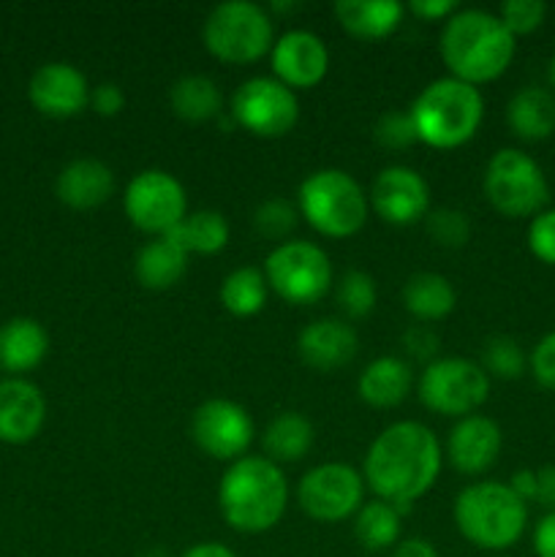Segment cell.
I'll use <instances>...</instances> for the list:
<instances>
[{
  "label": "cell",
  "instance_id": "30bf717a",
  "mask_svg": "<svg viewBox=\"0 0 555 557\" xmlns=\"http://www.w3.org/2000/svg\"><path fill=\"white\" fill-rule=\"evenodd\" d=\"M417 392L422 406L433 413L462 419L488 403L490 375L473 359L441 357L424 364Z\"/></svg>",
  "mask_w": 555,
  "mask_h": 557
},
{
  "label": "cell",
  "instance_id": "52a82bcc",
  "mask_svg": "<svg viewBox=\"0 0 555 557\" xmlns=\"http://www.w3.org/2000/svg\"><path fill=\"white\" fill-rule=\"evenodd\" d=\"M201 41L221 63L248 65L270 54L275 44V25L270 11L254 0H223L207 14Z\"/></svg>",
  "mask_w": 555,
  "mask_h": 557
},
{
  "label": "cell",
  "instance_id": "484cf974",
  "mask_svg": "<svg viewBox=\"0 0 555 557\" xmlns=\"http://www.w3.org/2000/svg\"><path fill=\"white\" fill-rule=\"evenodd\" d=\"M49 351V335L36 319H11L0 326V368L5 373H27L38 368Z\"/></svg>",
  "mask_w": 555,
  "mask_h": 557
},
{
  "label": "cell",
  "instance_id": "ffe728a7",
  "mask_svg": "<svg viewBox=\"0 0 555 557\" xmlns=\"http://www.w3.org/2000/svg\"><path fill=\"white\" fill-rule=\"evenodd\" d=\"M47 419L41 389L25 379L0 381V441L22 446L36 438Z\"/></svg>",
  "mask_w": 555,
  "mask_h": 557
},
{
  "label": "cell",
  "instance_id": "74e56055",
  "mask_svg": "<svg viewBox=\"0 0 555 557\" xmlns=\"http://www.w3.org/2000/svg\"><path fill=\"white\" fill-rule=\"evenodd\" d=\"M495 14L501 16L506 30L517 38L542 27L544 16H547V5L542 0H506V3L498 5Z\"/></svg>",
  "mask_w": 555,
  "mask_h": 557
},
{
  "label": "cell",
  "instance_id": "44dd1931",
  "mask_svg": "<svg viewBox=\"0 0 555 557\" xmlns=\"http://www.w3.org/2000/svg\"><path fill=\"white\" fill-rule=\"evenodd\" d=\"M54 194L71 210H96L114 194V172L98 158H74L60 169Z\"/></svg>",
  "mask_w": 555,
  "mask_h": 557
},
{
  "label": "cell",
  "instance_id": "bcb514c9",
  "mask_svg": "<svg viewBox=\"0 0 555 557\" xmlns=\"http://www.w3.org/2000/svg\"><path fill=\"white\" fill-rule=\"evenodd\" d=\"M390 557H439V549H435L428 539L408 536L397 542V547L392 549Z\"/></svg>",
  "mask_w": 555,
  "mask_h": 557
},
{
  "label": "cell",
  "instance_id": "1f68e13d",
  "mask_svg": "<svg viewBox=\"0 0 555 557\" xmlns=\"http://www.w3.org/2000/svg\"><path fill=\"white\" fill-rule=\"evenodd\" d=\"M270 299V286H267L264 272L256 267H237L221 281V305L226 313L237 319H250L261 313Z\"/></svg>",
  "mask_w": 555,
  "mask_h": 557
},
{
  "label": "cell",
  "instance_id": "b9f144b4",
  "mask_svg": "<svg viewBox=\"0 0 555 557\" xmlns=\"http://www.w3.org/2000/svg\"><path fill=\"white\" fill-rule=\"evenodd\" d=\"M90 107L92 112L101 114V117H114V114L123 112L125 107V92L118 82H101L90 90Z\"/></svg>",
  "mask_w": 555,
  "mask_h": 557
},
{
  "label": "cell",
  "instance_id": "7c38bea8",
  "mask_svg": "<svg viewBox=\"0 0 555 557\" xmlns=\"http://www.w3.org/2000/svg\"><path fill=\"white\" fill-rule=\"evenodd\" d=\"M234 125L261 139L286 136L299 120L297 92L275 76H250L234 90L229 103Z\"/></svg>",
  "mask_w": 555,
  "mask_h": 557
},
{
  "label": "cell",
  "instance_id": "7402d4cb",
  "mask_svg": "<svg viewBox=\"0 0 555 557\" xmlns=\"http://www.w3.org/2000/svg\"><path fill=\"white\" fill-rule=\"evenodd\" d=\"M332 11L343 30L362 41L392 36L406 16V5L397 0H337Z\"/></svg>",
  "mask_w": 555,
  "mask_h": 557
},
{
  "label": "cell",
  "instance_id": "d6986e66",
  "mask_svg": "<svg viewBox=\"0 0 555 557\" xmlns=\"http://www.w3.org/2000/svg\"><path fill=\"white\" fill-rule=\"evenodd\" d=\"M357 351V332L343 319H316L297 335L299 359L319 373H335L346 368Z\"/></svg>",
  "mask_w": 555,
  "mask_h": 557
},
{
  "label": "cell",
  "instance_id": "681fc988",
  "mask_svg": "<svg viewBox=\"0 0 555 557\" xmlns=\"http://www.w3.org/2000/svg\"><path fill=\"white\" fill-rule=\"evenodd\" d=\"M270 9L278 11V14H283V11L299 9V3H288V0H275V3H270Z\"/></svg>",
  "mask_w": 555,
  "mask_h": 557
},
{
  "label": "cell",
  "instance_id": "e575fe53",
  "mask_svg": "<svg viewBox=\"0 0 555 557\" xmlns=\"http://www.w3.org/2000/svg\"><path fill=\"white\" fill-rule=\"evenodd\" d=\"M297 223H299L297 205L283 199V196L264 199L254 210V228L261 234V237L275 239V243H286V237L297 228Z\"/></svg>",
  "mask_w": 555,
  "mask_h": 557
},
{
  "label": "cell",
  "instance_id": "5bb4252c",
  "mask_svg": "<svg viewBox=\"0 0 555 557\" xmlns=\"http://www.w3.org/2000/svg\"><path fill=\"white\" fill-rule=\"evenodd\" d=\"M254 419L239 403L226 397L205 400L190 417V438L205 451L221 462H234L248 455L254 444Z\"/></svg>",
  "mask_w": 555,
  "mask_h": 557
},
{
  "label": "cell",
  "instance_id": "d6a6232c",
  "mask_svg": "<svg viewBox=\"0 0 555 557\" xmlns=\"http://www.w3.org/2000/svg\"><path fill=\"white\" fill-rule=\"evenodd\" d=\"M335 302L348 319H365L375 310L379 302V288L370 272L348 270L343 272L341 281L335 283Z\"/></svg>",
  "mask_w": 555,
  "mask_h": 557
},
{
  "label": "cell",
  "instance_id": "e0dca14e",
  "mask_svg": "<svg viewBox=\"0 0 555 557\" xmlns=\"http://www.w3.org/2000/svg\"><path fill=\"white\" fill-rule=\"evenodd\" d=\"M90 82L76 65L65 60H52L44 63L36 74L30 76L27 96L30 103L47 117H74L82 109L90 107Z\"/></svg>",
  "mask_w": 555,
  "mask_h": 557
},
{
  "label": "cell",
  "instance_id": "8d00e7d4",
  "mask_svg": "<svg viewBox=\"0 0 555 557\" xmlns=\"http://www.w3.org/2000/svg\"><path fill=\"white\" fill-rule=\"evenodd\" d=\"M373 136L386 150H406L414 141H419L408 109H390V112L381 114L373 125Z\"/></svg>",
  "mask_w": 555,
  "mask_h": 557
},
{
  "label": "cell",
  "instance_id": "f35d334b",
  "mask_svg": "<svg viewBox=\"0 0 555 557\" xmlns=\"http://www.w3.org/2000/svg\"><path fill=\"white\" fill-rule=\"evenodd\" d=\"M528 250L542 264H555V207H547L528 223Z\"/></svg>",
  "mask_w": 555,
  "mask_h": 557
},
{
  "label": "cell",
  "instance_id": "d590c367",
  "mask_svg": "<svg viewBox=\"0 0 555 557\" xmlns=\"http://www.w3.org/2000/svg\"><path fill=\"white\" fill-rule=\"evenodd\" d=\"M424 228L430 239L441 248H462L471 239V221L457 207H435L424 215Z\"/></svg>",
  "mask_w": 555,
  "mask_h": 557
},
{
  "label": "cell",
  "instance_id": "277c9868",
  "mask_svg": "<svg viewBox=\"0 0 555 557\" xmlns=\"http://www.w3.org/2000/svg\"><path fill=\"white\" fill-rule=\"evenodd\" d=\"M417 139L435 150H455L477 136L484 120V98L479 87L455 76L428 82L408 107Z\"/></svg>",
  "mask_w": 555,
  "mask_h": 557
},
{
  "label": "cell",
  "instance_id": "f546056e",
  "mask_svg": "<svg viewBox=\"0 0 555 557\" xmlns=\"http://www.w3.org/2000/svg\"><path fill=\"white\" fill-rule=\"evenodd\" d=\"M229 221L223 212L218 210H196L190 215L183 218V223L172 228L163 237H172L185 253H199V256H212L221 253L229 245Z\"/></svg>",
  "mask_w": 555,
  "mask_h": 557
},
{
  "label": "cell",
  "instance_id": "60d3db41",
  "mask_svg": "<svg viewBox=\"0 0 555 557\" xmlns=\"http://www.w3.org/2000/svg\"><path fill=\"white\" fill-rule=\"evenodd\" d=\"M403 348L414 359L433 362L435 354H439V335L430 326H411V330L403 332Z\"/></svg>",
  "mask_w": 555,
  "mask_h": 557
},
{
  "label": "cell",
  "instance_id": "4316f807",
  "mask_svg": "<svg viewBox=\"0 0 555 557\" xmlns=\"http://www.w3.org/2000/svg\"><path fill=\"white\" fill-rule=\"evenodd\" d=\"M403 308L417 321H441L455 310L457 292L441 272H417L403 283Z\"/></svg>",
  "mask_w": 555,
  "mask_h": 557
},
{
  "label": "cell",
  "instance_id": "f1b7e54d",
  "mask_svg": "<svg viewBox=\"0 0 555 557\" xmlns=\"http://www.w3.org/2000/svg\"><path fill=\"white\" fill-rule=\"evenodd\" d=\"M169 107L180 120L207 123L223 114V92L212 76L185 74L169 87Z\"/></svg>",
  "mask_w": 555,
  "mask_h": 557
},
{
  "label": "cell",
  "instance_id": "cb8c5ba5",
  "mask_svg": "<svg viewBox=\"0 0 555 557\" xmlns=\"http://www.w3.org/2000/svg\"><path fill=\"white\" fill-rule=\"evenodd\" d=\"M190 256L172 237H152L134 259V275L150 292H166L177 286L188 272Z\"/></svg>",
  "mask_w": 555,
  "mask_h": 557
},
{
  "label": "cell",
  "instance_id": "83f0119b",
  "mask_svg": "<svg viewBox=\"0 0 555 557\" xmlns=\"http://www.w3.org/2000/svg\"><path fill=\"white\" fill-rule=\"evenodd\" d=\"M316 430L305 413L283 411L272 419L261 433V446L264 457L272 462H299L310 449H313Z\"/></svg>",
  "mask_w": 555,
  "mask_h": 557
},
{
  "label": "cell",
  "instance_id": "8992f818",
  "mask_svg": "<svg viewBox=\"0 0 555 557\" xmlns=\"http://www.w3.org/2000/svg\"><path fill=\"white\" fill-rule=\"evenodd\" d=\"M297 210L319 234L330 239H346L362 232L370 199L351 174L326 166L316 169L299 183Z\"/></svg>",
  "mask_w": 555,
  "mask_h": 557
},
{
  "label": "cell",
  "instance_id": "8fae6325",
  "mask_svg": "<svg viewBox=\"0 0 555 557\" xmlns=\"http://www.w3.org/2000/svg\"><path fill=\"white\" fill-rule=\"evenodd\" d=\"M123 210L139 232L163 237L188 215V196L166 169H141L125 185Z\"/></svg>",
  "mask_w": 555,
  "mask_h": 557
},
{
  "label": "cell",
  "instance_id": "7a4b0ae2",
  "mask_svg": "<svg viewBox=\"0 0 555 557\" xmlns=\"http://www.w3.org/2000/svg\"><path fill=\"white\" fill-rule=\"evenodd\" d=\"M439 52L449 76L479 87L506 74L515 60L517 38L493 11L457 9L441 27Z\"/></svg>",
  "mask_w": 555,
  "mask_h": 557
},
{
  "label": "cell",
  "instance_id": "836d02e7",
  "mask_svg": "<svg viewBox=\"0 0 555 557\" xmlns=\"http://www.w3.org/2000/svg\"><path fill=\"white\" fill-rule=\"evenodd\" d=\"M482 368L495 379L515 381L528 370V357L515 337L493 335L482 346Z\"/></svg>",
  "mask_w": 555,
  "mask_h": 557
},
{
  "label": "cell",
  "instance_id": "7bdbcfd3",
  "mask_svg": "<svg viewBox=\"0 0 555 557\" xmlns=\"http://www.w3.org/2000/svg\"><path fill=\"white\" fill-rule=\"evenodd\" d=\"M406 11L424 22H446L457 11V0H411Z\"/></svg>",
  "mask_w": 555,
  "mask_h": 557
},
{
  "label": "cell",
  "instance_id": "ac0fdd59",
  "mask_svg": "<svg viewBox=\"0 0 555 557\" xmlns=\"http://www.w3.org/2000/svg\"><path fill=\"white\" fill-rule=\"evenodd\" d=\"M504 446V435L495 419L471 413L452 424L446 433L444 457L452 462V468L466 476H479L495 466Z\"/></svg>",
  "mask_w": 555,
  "mask_h": 557
},
{
  "label": "cell",
  "instance_id": "4dcf8cb0",
  "mask_svg": "<svg viewBox=\"0 0 555 557\" xmlns=\"http://www.w3.org/2000/svg\"><path fill=\"white\" fill-rule=\"evenodd\" d=\"M403 511L386 500H368L354 515V536L368 553L395 549L403 533Z\"/></svg>",
  "mask_w": 555,
  "mask_h": 557
},
{
  "label": "cell",
  "instance_id": "6da1fadb",
  "mask_svg": "<svg viewBox=\"0 0 555 557\" xmlns=\"http://www.w3.org/2000/svg\"><path fill=\"white\" fill-rule=\"evenodd\" d=\"M444 466V446L433 430L422 422L390 424L368 446L362 479L379 500L411 509L414 500L435 487Z\"/></svg>",
  "mask_w": 555,
  "mask_h": 557
},
{
  "label": "cell",
  "instance_id": "603a6c76",
  "mask_svg": "<svg viewBox=\"0 0 555 557\" xmlns=\"http://www.w3.org/2000/svg\"><path fill=\"white\" fill-rule=\"evenodd\" d=\"M509 131L522 141H542L555 134V92L547 87L528 85L506 103Z\"/></svg>",
  "mask_w": 555,
  "mask_h": 557
},
{
  "label": "cell",
  "instance_id": "ba28073f",
  "mask_svg": "<svg viewBox=\"0 0 555 557\" xmlns=\"http://www.w3.org/2000/svg\"><path fill=\"white\" fill-rule=\"evenodd\" d=\"M484 196L506 218H533L547 210L550 183L542 166L528 152L504 147L484 166Z\"/></svg>",
  "mask_w": 555,
  "mask_h": 557
},
{
  "label": "cell",
  "instance_id": "ab89813d",
  "mask_svg": "<svg viewBox=\"0 0 555 557\" xmlns=\"http://www.w3.org/2000/svg\"><path fill=\"white\" fill-rule=\"evenodd\" d=\"M528 368H531L539 386H544L547 392H555V330L547 332L533 346L531 357H528Z\"/></svg>",
  "mask_w": 555,
  "mask_h": 557
},
{
  "label": "cell",
  "instance_id": "3957f363",
  "mask_svg": "<svg viewBox=\"0 0 555 557\" xmlns=\"http://www.w3.org/2000/svg\"><path fill=\"white\" fill-rule=\"evenodd\" d=\"M288 506L286 473L267 457L245 455L229 462L218 484V509L232 531L256 536L283 520Z\"/></svg>",
  "mask_w": 555,
  "mask_h": 557
},
{
  "label": "cell",
  "instance_id": "d4e9b609",
  "mask_svg": "<svg viewBox=\"0 0 555 557\" xmlns=\"http://www.w3.org/2000/svg\"><path fill=\"white\" fill-rule=\"evenodd\" d=\"M411 368L400 357H379L359 373V400L370 408H395L411 392Z\"/></svg>",
  "mask_w": 555,
  "mask_h": 557
},
{
  "label": "cell",
  "instance_id": "f6af8a7d",
  "mask_svg": "<svg viewBox=\"0 0 555 557\" xmlns=\"http://www.w3.org/2000/svg\"><path fill=\"white\" fill-rule=\"evenodd\" d=\"M536 504L555 511V462L536 471Z\"/></svg>",
  "mask_w": 555,
  "mask_h": 557
},
{
  "label": "cell",
  "instance_id": "4fadbf2b",
  "mask_svg": "<svg viewBox=\"0 0 555 557\" xmlns=\"http://www.w3.org/2000/svg\"><path fill=\"white\" fill-rule=\"evenodd\" d=\"M297 500L310 520L335 525L365 504V479L346 462H321L299 479Z\"/></svg>",
  "mask_w": 555,
  "mask_h": 557
},
{
  "label": "cell",
  "instance_id": "ee69618b",
  "mask_svg": "<svg viewBox=\"0 0 555 557\" xmlns=\"http://www.w3.org/2000/svg\"><path fill=\"white\" fill-rule=\"evenodd\" d=\"M533 553L539 557H555V511H547L533 528Z\"/></svg>",
  "mask_w": 555,
  "mask_h": 557
},
{
  "label": "cell",
  "instance_id": "f907efd6",
  "mask_svg": "<svg viewBox=\"0 0 555 557\" xmlns=\"http://www.w3.org/2000/svg\"><path fill=\"white\" fill-rule=\"evenodd\" d=\"M547 76H550V85H553V90H555V54H553V60H550Z\"/></svg>",
  "mask_w": 555,
  "mask_h": 557
},
{
  "label": "cell",
  "instance_id": "9c48e42d",
  "mask_svg": "<svg viewBox=\"0 0 555 557\" xmlns=\"http://www.w3.org/2000/svg\"><path fill=\"white\" fill-rule=\"evenodd\" d=\"M264 277L270 292L288 305H313L335 283L332 261L321 245L310 239L278 243L264 259Z\"/></svg>",
  "mask_w": 555,
  "mask_h": 557
},
{
  "label": "cell",
  "instance_id": "5b68a950",
  "mask_svg": "<svg viewBox=\"0 0 555 557\" xmlns=\"http://www.w3.org/2000/svg\"><path fill=\"white\" fill-rule=\"evenodd\" d=\"M452 517L468 544L488 553L515 547L528 528V504L504 482H473L460 490Z\"/></svg>",
  "mask_w": 555,
  "mask_h": 557
},
{
  "label": "cell",
  "instance_id": "c3c4849f",
  "mask_svg": "<svg viewBox=\"0 0 555 557\" xmlns=\"http://www.w3.org/2000/svg\"><path fill=\"white\" fill-rule=\"evenodd\" d=\"M180 557H237V555H234V549H229L226 544L221 542H199L194 544V547L185 549Z\"/></svg>",
  "mask_w": 555,
  "mask_h": 557
},
{
  "label": "cell",
  "instance_id": "7dc6e473",
  "mask_svg": "<svg viewBox=\"0 0 555 557\" xmlns=\"http://www.w3.org/2000/svg\"><path fill=\"white\" fill-rule=\"evenodd\" d=\"M509 487L515 490V495L520 500H536V471L531 468H522V471H515L509 479Z\"/></svg>",
  "mask_w": 555,
  "mask_h": 557
},
{
  "label": "cell",
  "instance_id": "9a60e30c",
  "mask_svg": "<svg viewBox=\"0 0 555 557\" xmlns=\"http://www.w3.org/2000/svg\"><path fill=\"white\" fill-rule=\"evenodd\" d=\"M368 199L381 221L392 226H411L424 221L430 212V185L417 169L395 163L375 174Z\"/></svg>",
  "mask_w": 555,
  "mask_h": 557
},
{
  "label": "cell",
  "instance_id": "2e32d148",
  "mask_svg": "<svg viewBox=\"0 0 555 557\" xmlns=\"http://www.w3.org/2000/svg\"><path fill=\"white\" fill-rule=\"evenodd\" d=\"M270 69L278 82L297 90H310L330 71V49L324 38L305 27L281 33L270 49Z\"/></svg>",
  "mask_w": 555,
  "mask_h": 557
}]
</instances>
